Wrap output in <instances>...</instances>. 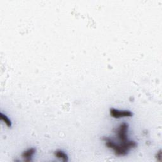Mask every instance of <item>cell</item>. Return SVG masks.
<instances>
[{"label": "cell", "instance_id": "obj_2", "mask_svg": "<svg viewBox=\"0 0 162 162\" xmlns=\"http://www.w3.org/2000/svg\"><path fill=\"white\" fill-rule=\"evenodd\" d=\"M110 115L114 118H121V117H129L132 116L133 113L129 110H119L115 108H111L110 110Z\"/></svg>", "mask_w": 162, "mask_h": 162}, {"label": "cell", "instance_id": "obj_1", "mask_svg": "<svg viewBox=\"0 0 162 162\" xmlns=\"http://www.w3.org/2000/svg\"><path fill=\"white\" fill-rule=\"evenodd\" d=\"M103 139L106 141V145L108 148H112L115 151V154L116 155H120V156H125L131 148H134L137 146V144L134 141H127L126 142H122V144L119 145L115 144L114 142L112 141L109 138H103Z\"/></svg>", "mask_w": 162, "mask_h": 162}, {"label": "cell", "instance_id": "obj_7", "mask_svg": "<svg viewBox=\"0 0 162 162\" xmlns=\"http://www.w3.org/2000/svg\"><path fill=\"white\" fill-rule=\"evenodd\" d=\"M157 157H158V158H159V160H161V150H160V151L158 152V153H157Z\"/></svg>", "mask_w": 162, "mask_h": 162}, {"label": "cell", "instance_id": "obj_5", "mask_svg": "<svg viewBox=\"0 0 162 162\" xmlns=\"http://www.w3.org/2000/svg\"><path fill=\"white\" fill-rule=\"evenodd\" d=\"M55 155L58 158L62 159L63 161H68V156L62 151H60V150L56 151L55 152Z\"/></svg>", "mask_w": 162, "mask_h": 162}, {"label": "cell", "instance_id": "obj_4", "mask_svg": "<svg viewBox=\"0 0 162 162\" xmlns=\"http://www.w3.org/2000/svg\"><path fill=\"white\" fill-rule=\"evenodd\" d=\"M36 152V149L35 148H30V149H29L28 150L24 151L22 154V157L25 158V161H30L31 160V157L32 155H33Z\"/></svg>", "mask_w": 162, "mask_h": 162}, {"label": "cell", "instance_id": "obj_3", "mask_svg": "<svg viewBox=\"0 0 162 162\" xmlns=\"http://www.w3.org/2000/svg\"><path fill=\"white\" fill-rule=\"evenodd\" d=\"M129 125L127 123H123L122 124L119 129H117V134L119 139H120L122 142L127 141V132L128 129Z\"/></svg>", "mask_w": 162, "mask_h": 162}, {"label": "cell", "instance_id": "obj_6", "mask_svg": "<svg viewBox=\"0 0 162 162\" xmlns=\"http://www.w3.org/2000/svg\"><path fill=\"white\" fill-rule=\"evenodd\" d=\"M1 119L5 122V124H6L8 127H10L11 126V121L8 119V118L5 115L3 114L2 113H1Z\"/></svg>", "mask_w": 162, "mask_h": 162}]
</instances>
